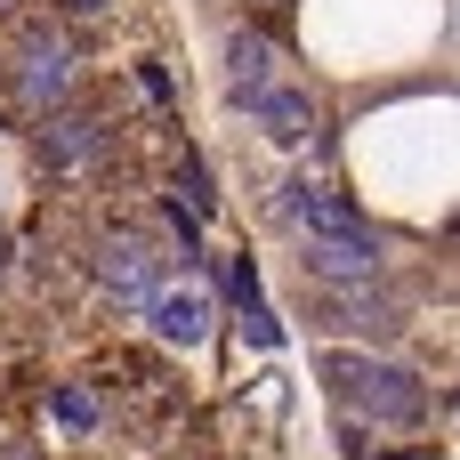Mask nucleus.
Listing matches in <instances>:
<instances>
[{
    "label": "nucleus",
    "mask_w": 460,
    "mask_h": 460,
    "mask_svg": "<svg viewBox=\"0 0 460 460\" xmlns=\"http://www.w3.org/2000/svg\"><path fill=\"white\" fill-rule=\"evenodd\" d=\"M323 388L356 420H380V429H420L429 420V380L404 372V364H380V356H323Z\"/></svg>",
    "instance_id": "f257e3e1"
},
{
    "label": "nucleus",
    "mask_w": 460,
    "mask_h": 460,
    "mask_svg": "<svg viewBox=\"0 0 460 460\" xmlns=\"http://www.w3.org/2000/svg\"><path fill=\"white\" fill-rule=\"evenodd\" d=\"M323 323L332 332H348V340H396L404 332V307L388 299V291H372V283H323Z\"/></svg>",
    "instance_id": "f03ea898"
},
{
    "label": "nucleus",
    "mask_w": 460,
    "mask_h": 460,
    "mask_svg": "<svg viewBox=\"0 0 460 460\" xmlns=\"http://www.w3.org/2000/svg\"><path fill=\"white\" fill-rule=\"evenodd\" d=\"M275 210H283V226H291L299 243H323V234H372V226H364V218H356L332 186H307V178H291Z\"/></svg>",
    "instance_id": "7ed1b4c3"
},
{
    "label": "nucleus",
    "mask_w": 460,
    "mask_h": 460,
    "mask_svg": "<svg viewBox=\"0 0 460 460\" xmlns=\"http://www.w3.org/2000/svg\"><path fill=\"white\" fill-rule=\"evenodd\" d=\"M97 275H105V291H113L121 307H146V299L162 291V259H154L146 234H113L105 259H97Z\"/></svg>",
    "instance_id": "20e7f679"
},
{
    "label": "nucleus",
    "mask_w": 460,
    "mask_h": 460,
    "mask_svg": "<svg viewBox=\"0 0 460 460\" xmlns=\"http://www.w3.org/2000/svg\"><path fill=\"white\" fill-rule=\"evenodd\" d=\"M243 113H251V121H259L275 146H307V129H315L307 89H299V81H283V73H275L267 89H251V97H243Z\"/></svg>",
    "instance_id": "39448f33"
},
{
    "label": "nucleus",
    "mask_w": 460,
    "mask_h": 460,
    "mask_svg": "<svg viewBox=\"0 0 460 460\" xmlns=\"http://www.w3.org/2000/svg\"><path fill=\"white\" fill-rule=\"evenodd\" d=\"M299 251H307V275H323V283H372L380 275L372 234H323V243H299Z\"/></svg>",
    "instance_id": "423d86ee"
},
{
    "label": "nucleus",
    "mask_w": 460,
    "mask_h": 460,
    "mask_svg": "<svg viewBox=\"0 0 460 460\" xmlns=\"http://www.w3.org/2000/svg\"><path fill=\"white\" fill-rule=\"evenodd\" d=\"M16 89H24V105H32V113L65 105V89H73V57H65L57 40H32V49H24V65H16Z\"/></svg>",
    "instance_id": "0eeeda50"
},
{
    "label": "nucleus",
    "mask_w": 460,
    "mask_h": 460,
    "mask_svg": "<svg viewBox=\"0 0 460 460\" xmlns=\"http://www.w3.org/2000/svg\"><path fill=\"white\" fill-rule=\"evenodd\" d=\"M146 315H154V332H162L170 348L210 340V299H202V291H154V299H146Z\"/></svg>",
    "instance_id": "6e6552de"
},
{
    "label": "nucleus",
    "mask_w": 460,
    "mask_h": 460,
    "mask_svg": "<svg viewBox=\"0 0 460 460\" xmlns=\"http://www.w3.org/2000/svg\"><path fill=\"white\" fill-rule=\"evenodd\" d=\"M275 81V40L267 32H226V97L243 105L251 89H267Z\"/></svg>",
    "instance_id": "1a4fd4ad"
},
{
    "label": "nucleus",
    "mask_w": 460,
    "mask_h": 460,
    "mask_svg": "<svg viewBox=\"0 0 460 460\" xmlns=\"http://www.w3.org/2000/svg\"><path fill=\"white\" fill-rule=\"evenodd\" d=\"M97 154V121L89 113H49V129H40V162L49 170H81Z\"/></svg>",
    "instance_id": "9d476101"
},
{
    "label": "nucleus",
    "mask_w": 460,
    "mask_h": 460,
    "mask_svg": "<svg viewBox=\"0 0 460 460\" xmlns=\"http://www.w3.org/2000/svg\"><path fill=\"white\" fill-rule=\"evenodd\" d=\"M234 307H243V340H251V348H283V323H275V307H267L259 291H243Z\"/></svg>",
    "instance_id": "9b49d317"
},
{
    "label": "nucleus",
    "mask_w": 460,
    "mask_h": 460,
    "mask_svg": "<svg viewBox=\"0 0 460 460\" xmlns=\"http://www.w3.org/2000/svg\"><path fill=\"white\" fill-rule=\"evenodd\" d=\"M57 420H65V429H97V396L65 388V396H57Z\"/></svg>",
    "instance_id": "f8f14e48"
},
{
    "label": "nucleus",
    "mask_w": 460,
    "mask_h": 460,
    "mask_svg": "<svg viewBox=\"0 0 460 460\" xmlns=\"http://www.w3.org/2000/svg\"><path fill=\"white\" fill-rule=\"evenodd\" d=\"M65 8H73V16H89V8H105V0H65Z\"/></svg>",
    "instance_id": "ddd939ff"
},
{
    "label": "nucleus",
    "mask_w": 460,
    "mask_h": 460,
    "mask_svg": "<svg viewBox=\"0 0 460 460\" xmlns=\"http://www.w3.org/2000/svg\"><path fill=\"white\" fill-rule=\"evenodd\" d=\"M8 259H16V251H8V234H0V267H8Z\"/></svg>",
    "instance_id": "4468645a"
},
{
    "label": "nucleus",
    "mask_w": 460,
    "mask_h": 460,
    "mask_svg": "<svg viewBox=\"0 0 460 460\" xmlns=\"http://www.w3.org/2000/svg\"><path fill=\"white\" fill-rule=\"evenodd\" d=\"M16 460H32V453H16Z\"/></svg>",
    "instance_id": "2eb2a0df"
}]
</instances>
